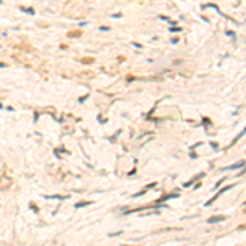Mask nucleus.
Masks as SVG:
<instances>
[{
    "mask_svg": "<svg viewBox=\"0 0 246 246\" xmlns=\"http://www.w3.org/2000/svg\"><path fill=\"white\" fill-rule=\"evenodd\" d=\"M231 187H233V186H226V187H223V189H221V190H220V192H217V194H215V197H212V198H210V200H209V202H207V203H205V205H207V207H210V205H212V203H213V202L217 200V198H218V197L221 195V194H223L225 190H228V189H231Z\"/></svg>",
    "mask_w": 246,
    "mask_h": 246,
    "instance_id": "nucleus-1",
    "label": "nucleus"
},
{
    "mask_svg": "<svg viewBox=\"0 0 246 246\" xmlns=\"http://www.w3.org/2000/svg\"><path fill=\"white\" fill-rule=\"evenodd\" d=\"M225 217L223 215H218V217H212V218H209V223H217V221H223Z\"/></svg>",
    "mask_w": 246,
    "mask_h": 246,
    "instance_id": "nucleus-2",
    "label": "nucleus"
},
{
    "mask_svg": "<svg viewBox=\"0 0 246 246\" xmlns=\"http://www.w3.org/2000/svg\"><path fill=\"white\" fill-rule=\"evenodd\" d=\"M244 164V161H240V163H236V164H233V166H230L228 169H238V167H241Z\"/></svg>",
    "mask_w": 246,
    "mask_h": 246,
    "instance_id": "nucleus-3",
    "label": "nucleus"
}]
</instances>
